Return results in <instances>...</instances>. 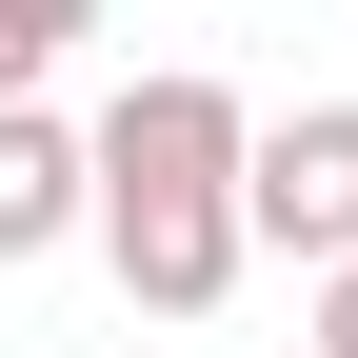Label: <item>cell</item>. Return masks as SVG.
Masks as SVG:
<instances>
[{"instance_id": "cell-1", "label": "cell", "mask_w": 358, "mask_h": 358, "mask_svg": "<svg viewBox=\"0 0 358 358\" xmlns=\"http://www.w3.org/2000/svg\"><path fill=\"white\" fill-rule=\"evenodd\" d=\"M80 219H100V259H120L140 319H219L239 259H259L239 239V80H199V60L120 80L100 140H80Z\"/></svg>"}, {"instance_id": "cell-2", "label": "cell", "mask_w": 358, "mask_h": 358, "mask_svg": "<svg viewBox=\"0 0 358 358\" xmlns=\"http://www.w3.org/2000/svg\"><path fill=\"white\" fill-rule=\"evenodd\" d=\"M239 239H279V259H358V100L239 120Z\"/></svg>"}, {"instance_id": "cell-3", "label": "cell", "mask_w": 358, "mask_h": 358, "mask_svg": "<svg viewBox=\"0 0 358 358\" xmlns=\"http://www.w3.org/2000/svg\"><path fill=\"white\" fill-rule=\"evenodd\" d=\"M80 239V140L40 100H0V259H60Z\"/></svg>"}, {"instance_id": "cell-4", "label": "cell", "mask_w": 358, "mask_h": 358, "mask_svg": "<svg viewBox=\"0 0 358 358\" xmlns=\"http://www.w3.org/2000/svg\"><path fill=\"white\" fill-rule=\"evenodd\" d=\"M40 60H60V40H40L20 0H0V100H40Z\"/></svg>"}, {"instance_id": "cell-5", "label": "cell", "mask_w": 358, "mask_h": 358, "mask_svg": "<svg viewBox=\"0 0 358 358\" xmlns=\"http://www.w3.org/2000/svg\"><path fill=\"white\" fill-rule=\"evenodd\" d=\"M319 358H358V259H319Z\"/></svg>"}, {"instance_id": "cell-6", "label": "cell", "mask_w": 358, "mask_h": 358, "mask_svg": "<svg viewBox=\"0 0 358 358\" xmlns=\"http://www.w3.org/2000/svg\"><path fill=\"white\" fill-rule=\"evenodd\" d=\"M20 20H40V40H80V20H100V0H20Z\"/></svg>"}]
</instances>
